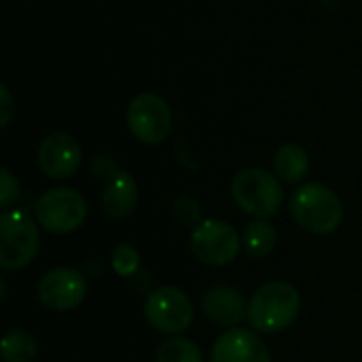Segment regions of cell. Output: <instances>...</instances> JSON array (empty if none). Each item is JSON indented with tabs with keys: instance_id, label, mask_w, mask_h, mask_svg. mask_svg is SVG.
<instances>
[{
	"instance_id": "6",
	"label": "cell",
	"mask_w": 362,
	"mask_h": 362,
	"mask_svg": "<svg viewBox=\"0 0 362 362\" xmlns=\"http://www.w3.org/2000/svg\"><path fill=\"white\" fill-rule=\"evenodd\" d=\"M129 134L142 144H161L172 132L170 104L159 93H138L125 112Z\"/></svg>"
},
{
	"instance_id": "14",
	"label": "cell",
	"mask_w": 362,
	"mask_h": 362,
	"mask_svg": "<svg viewBox=\"0 0 362 362\" xmlns=\"http://www.w3.org/2000/svg\"><path fill=\"white\" fill-rule=\"evenodd\" d=\"M274 168L284 182H301L310 172V155L299 144H284L274 157Z\"/></svg>"
},
{
	"instance_id": "22",
	"label": "cell",
	"mask_w": 362,
	"mask_h": 362,
	"mask_svg": "<svg viewBox=\"0 0 362 362\" xmlns=\"http://www.w3.org/2000/svg\"><path fill=\"white\" fill-rule=\"evenodd\" d=\"M13 110H15V104H13V98H11V91L8 87L2 83L0 85V127H6L11 117H13Z\"/></svg>"
},
{
	"instance_id": "21",
	"label": "cell",
	"mask_w": 362,
	"mask_h": 362,
	"mask_svg": "<svg viewBox=\"0 0 362 362\" xmlns=\"http://www.w3.org/2000/svg\"><path fill=\"white\" fill-rule=\"evenodd\" d=\"M91 172H93V176H95L98 180H108V178H112V176L119 172V168H117V163H115L110 157L100 155V157H95V159H93V163H91Z\"/></svg>"
},
{
	"instance_id": "12",
	"label": "cell",
	"mask_w": 362,
	"mask_h": 362,
	"mask_svg": "<svg viewBox=\"0 0 362 362\" xmlns=\"http://www.w3.org/2000/svg\"><path fill=\"white\" fill-rule=\"evenodd\" d=\"M202 310L204 316L218 327H238L248 318V305L242 293L231 286H214L206 291L202 297Z\"/></svg>"
},
{
	"instance_id": "9",
	"label": "cell",
	"mask_w": 362,
	"mask_h": 362,
	"mask_svg": "<svg viewBox=\"0 0 362 362\" xmlns=\"http://www.w3.org/2000/svg\"><path fill=\"white\" fill-rule=\"evenodd\" d=\"M36 297L40 305L51 312H70L85 301L87 282L81 272L72 267H57L38 280Z\"/></svg>"
},
{
	"instance_id": "18",
	"label": "cell",
	"mask_w": 362,
	"mask_h": 362,
	"mask_svg": "<svg viewBox=\"0 0 362 362\" xmlns=\"http://www.w3.org/2000/svg\"><path fill=\"white\" fill-rule=\"evenodd\" d=\"M140 267V255L132 244H117L112 250V269L121 278H132Z\"/></svg>"
},
{
	"instance_id": "20",
	"label": "cell",
	"mask_w": 362,
	"mask_h": 362,
	"mask_svg": "<svg viewBox=\"0 0 362 362\" xmlns=\"http://www.w3.org/2000/svg\"><path fill=\"white\" fill-rule=\"evenodd\" d=\"M19 197V182L17 178L11 174L8 168L0 170V206L2 208H11Z\"/></svg>"
},
{
	"instance_id": "2",
	"label": "cell",
	"mask_w": 362,
	"mask_h": 362,
	"mask_svg": "<svg viewBox=\"0 0 362 362\" xmlns=\"http://www.w3.org/2000/svg\"><path fill=\"white\" fill-rule=\"evenodd\" d=\"M301 310V297L288 282L261 286L248 303V322L259 333H280L288 329Z\"/></svg>"
},
{
	"instance_id": "11",
	"label": "cell",
	"mask_w": 362,
	"mask_h": 362,
	"mask_svg": "<svg viewBox=\"0 0 362 362\" xmlns=\"http://www.w3.org/2000/svg\"><path fill=\"white\" fill-rule=\"evenodd\" d=\"M210 362H272V354L255 331L229 329L214 341Z\"/></svg>"
},
{
	"instance_id": "3",
	"label": "cell",
	"mask_w": 362,
	"mask_h": 362,
	"mask_svg": "<svg viewBox=\"0 0 362 362\" xmlns=\"http://www.w3.org/2000/svg\"><path fill=\"white\" fill-rule=\"evenodd\" d=\"M38 223L25 210H6L0 216V267L17 272L30 265L38 252Z\"/></svg>"
},
{
	"instance_id": "1",
	"label": "cell",
	"mask_w": 362,
	"mask_h": 362,
	"mask_svg": "<svg viewBox=\"0 0 362 362\" xmlns=\"http://www.w3.org/2000/svg\"><path fill=\"white\" fill-rule=\"evenodd\" d=\"M291 214L301 229L316 235H327L341 225L344 204L333 189L320 182H308L293 193Z\"/></svg>"
},
{
	"instance_id": "19",
	"label": "cell",
	"mask_w": 362,
	"mask_h": 362,
	"mask_svg": "<svg viewBox=\"0 0 362 362\" xmlns=\"http://www.w3.org/2000/svg\"><path fill=\"white\" fill-rule=\"evenodd\" d=\"M174 216L180 225L185 227H197L202 223V208L199 204L193 199V197H187V195H180L176 202H174Z\"/></svg>"
},
{
	"instance_id": "4",
	"label": "cell",
	"mask_w": 362,
	"mask_h": 362,
	"mask_svg": "<svg viewBox=\"0 0 362 362\" xmlns=\"http://www.w3.org/2000/svg\"><path fill=\"white\" fill-rule=\"evenodd\" d=\"M233 202L255 218H267L278 214L284 202V191L276 176L261 168H248L238 172L231 182Z\"/></svg>"
},
{
	"instance_id": "8",
	"label": "cell",
	"mask_w": 362,
	"mask_h": 362,
	"mask_svg": "<svg viewBox=\"0 0 362 362\" xmlns=\"http://www.w3.org/2000/svg\"><path fill=\"white\" fill-rule=\"evenodd\" d=\"M144 316L155 331L178 335L193 322V303L180 288L161 286L146 297Z\"/></svg>"
},
{
	"instance_id": "5",
	"label": "cell",
	"mask_w": 362,
	"mask_h": 362,
	"mask_svg": "<svg viewBox=\"0 0 362 362\" xmlns=\"http://www.w3.org/2000/svg\"><path fill=\"white\" fill-rule=\"evenodd\" d=\"M34 216L38 227L53 235H66L76 231L87 216L85 197L68 187H57L45 191L34 206Z\"/></svg>"
},
{
	"instance_id": "15",
	"label": "cell",
	"mask_w": 362,
	"mask_h": 362,
	"mask_svg": "<svg viewBox=\"0 0 362 362\" xmlns=\"http://www.w3.org/2000/svg\"><path fill=\"white\" fill-rule=\"evenodd\" d=\"M242 244L246 248V252L255 259H263L267 257L274 246H276V229L272 227V223H267L265 218H255L252 223L246 225L244 229V238Z\"/></svg>"
},
{
	"instance_id": "10",
	"label": "cell",
	"mask_w": 362,
	"mask_h": 362,
	"mask_svg": "<svg viewBox=\"0 0 362 362\" xmlns=\"http://www.w3.org/2000/svg\"><path fill=\"white\" fill-rule=\"evenodd\" d=\"M38 168L53 180H66L76 174L83 161L81 144L66 132H53L42 138L36 151Z\"/></svg>"
},
{
	"instance_id": "16",
	"label": "cell",
	"mask_w": 362,
	"mask_h": 362,
	"mask_svg": "<svg viewBox=\"0 0 362 362\" xmlns=\"http://www.w3.org/2000/svg\"><path fill=\"white\" fill-rule=\"evenodd\" d=\"M0 352L4 362H34L38 356V344L28 331L13 329L2 337Z\"/></svg>"
},
{
	"instance_id": "17",
	"label": "cell",
	"mask_w": 362,
	"mask_h": 362,
	"mask_svg": "<svg viewBox=\"0 0 362 362\" xmlns=\"http://www.w3.org/2000/svg\"><path fill=\"white\" fill-rule=\"evenodd\" d=\"M157 362H204V358L191 339L172 337L157 348Z\"/></svg>"
},
{
	"instance_id": "7",
	"label": "cell",
	"mask_w": 362,
	"mask_h": 362,
	"mask_svg": "<svg viewBox=\"0 0 362 362\" xmlns=\"http://www.w3.org/2000/svg\"><path fill=\"white\" fill-rule=\"evenodd\" d=\"M238 231L225 221H202L191 233V250L197 261L210 267H225L235 261L240 252Z\"/></svg>"
},
{
	"instance_id": "23",
	"label": "cell",
	"mask_w": 362,
	"mask_h": 362,
	"mask_svg": "<svg viewBox=\"0 0 362 362\" xmlns=\"http://www.w3.org/2000/svg\"><path fill=\"white\" fill-rule=\"evenodd\" d=\"M0 288H2V295H0V297L6 299V282H4V280H0Z\"/></svg>"
},
{
	"instance_id": "13",
	"label": "cell",
	"mask_w": 362,
	"mask_h": 362,
	"mask_svg": "<svg viewBox=\"0 0 362 362\" xmlns=\"http://www.w3.org/2000/svg\"><path fill=\"white\" fill-rule=\"evenodd\" d=\"M100 204L110 218H125L136 210L138 204V187L129 172L119 170L112 178L106 180Z\"/></svg>"
}]
</instances>
